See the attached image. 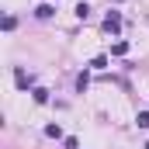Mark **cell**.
Segmentation results:
<instances>
[{
    "label": "cell",
    "mask_w": 149,
    "mask_h": 149,
    "mask_svg": "<svg viewBox=\"0 0 149 149\" xmlns=\"http://www.w3.org/2000/svg\"><path fill=\"white\" fill-rule=\"evenodd\" d=\"M118 28H121V14H118V10H111V14L104 17V31H118Z\"/></svg>",
    "instance_id": "1"
},
{
    "label": "cell",
    "mask_w": 149,
    "mask_h": 149,
    "mask_svg": "<svg viewBox=\"0 0 149 149\" xmlns=\"http://www.w3.org/2000/svg\"><path fill=\"white\" fill-rule=\"evenodd\" d=\"M14 76H17V87H21V90H24V87H31V76L24 73V70H17Z\"/></svg>",
    "instance_id": "2"
},
{
    "label": "cell",
    "mask_w": 149,
    "mask_h": 149,
    "mask_svg": "<svg viewBox=\"0 0 149 149\" xmlns=\"http://www.w3.org/2000/svg\"><path fill=\"white\" fill-rule=\"evenodd\" d=\"M45 135H49V139H63V128H59V125H49Z\"/></svg>",
    "instance_id": "3"
},
{
    "label": "cell",
    "mask_w": 149,
    "mask_h": 149,
    "mask_svg": "<svg viewBox=\"0 0 149 149\" xmlns=\"http://www.w3.org/2000/svg\"><path fill=\"white\" fill-rule=\"evenodd\" d=\"M35 14H38V17H52V14H56V10H52V3H42V7H38Z\"/></svg>",
    "instance_id": "4"
},
{
    "label": "cell",
    "mask_w": 149,
    "mask_h": 149,
    "mask_svg": "<svg viewBox=\"0 0 149 149\" xmlns=\"http://www.w3.org/2000/svg\"><path fill=\"white\" fill-rule=\"evenodd\" d=\"M135 121H139V128H149V111H139V118H135Z\"/></svg>",
    "instance_id": "5"
},
{
    "label": "cell",
    "mask_w": 149,
    "mask_h": 149,
    "mask_svg": "<svg viewBox=\"0 0 149 149\" xmlns=\"http://www.w3.org/2000/svg\"><path fill=\"white\" fill-rule=\"evenodd\" d=\"M90 66H94V70H104V66H108V56H97V59H94Z\"/></svg>",
    "instance_id": "6"
},
{
    "label": "cell",
    "mask_w": 149,
    "mask_h": 149,
    "mask_svg": "<svg viewBox=\"0 0 149 149\" xmlns=\"http://www.w3.org/2000/svg\"><path fill=\"white\" fill-rule=\"evenodd\" d=\"M35 101H38V104H45V101H49V90H42V87H38V90H35Z\"/></svg>",
    "instance_id": "7"
},
{
    "label": "cell",
    "mask_w": 149,
    "mask_h": 149,
    "mask_svg": "<svg viewBox=\"0 0 149 149\" xmlns=\"http://www.w3.org/2000/svg\"><path fill=\"white\" fill-rule=\"evenodd\" d=\"M146 149H149V142H146Z\"/></svg>",
    "instance_id": "8"
}]
</instances>
